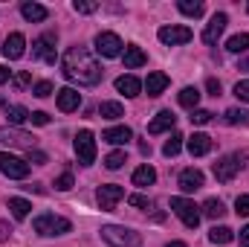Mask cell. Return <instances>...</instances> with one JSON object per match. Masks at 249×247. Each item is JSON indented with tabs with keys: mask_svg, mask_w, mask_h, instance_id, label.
I'll use <instances>...</instances> for the list:
<instances>
[{
	"mask_svg": "<svg viewBox=\"0 0 249 247\" xmlns=\"http://www.w3.org/2000/svg\"><path fill=\"white\" fill-rule=\"evenodd\" d=\"M61 70L70 82H78V84H99V79L105 73L87 47H70L61 59Z\"/></svg>",
	"mask_w": 249,
	"mask_h": 247,
	"instance_id": "obj_1",
	"label": "cell"
},
{
	"mask_svg": "<svg viewBox=\"0 0 249 247\" xmlns=\"http://www.w3.org/2000/svg\"><path fill=\"white\" fill-rule=\"evenodd\" d=\"M102 239L113 247H139L142 245V236H139L136 230H130V227H122V224H107V227H102Z\"/></svg>",
	"mask_w": 249,
	"mask_h": 247,
	"instance_id": "obj_2",
	"label": "cell"
},
{
	"mask_svg": "<svg viewBox=\"0 0 249 247\" xmlns=\"http://www.w3.org/2000/svg\"><path fill=\"white\" fill-rule=\"evenodd\" d=\"M32 230L38 233V236H64V233H70L72 230V224L61 218V215H55V212H41L35 221H32Z\"/></svg>",
	"mask_w": 249,
	"mask_h": 247,
	"instance_id": "obj_3",
	"label": "cell"
},
{
	"mask_svg": "<svg viewBox=\"0 0 249 247\" xmlns=\"http://www.w3.org/2000/svg\"><path fill=\"white\" fill-rule=\"evenodd\" d=\"M171 209H174V215L186 224L188 230H194L197 224H200V206L194 204V201H188L183 195H177V198H171Z\"/></svg>",
	"mask_w": 249,
	"mask_h": 247,
	"instance_id": "obj_4",
	"label": "cell"
},
{
	"mask_svg": "<svg viewBox=\"0 0 249 247\" xmlns=\"http://www.w3.org/2000/svg\"><path fill=\"white\" fill-rule=\"evenodd\" d=\"M75 157H78V163L81 166H93L96 163V137H93V131H78L75 134Z\"/></svg>",
	"mask_w": 249,
	"mask_h": 247,
	"instance_id": "obj_5",
	"label": "cell"
},
{
	"mask_svg": "<svg viewBox=\"0 0 249 247\" xmlns=\"http://www.w3.org/2000/svg\"><path fill=\"white\" fill-rule=\"evenodd\" d=\"M244 160H247V154H226V157H220V160L214 163V178H217L220 184H229V181L241 172Z\"/></svg>",
	"mask_w": 249,
	"mask_h": 247,
	"instance_id": "obj_6",
	"label": "cell"
},
{
	"mask_svg": "<svg viewBox=\"0 0 249 247\" xmlns=\"http://www.w3.org/2000/svg\"><path fill=\"white\" fill-rule=\"evenodd\" d=\"M0 172H3L6 178H12V181H23V178L29 175V163L20 160V157H15V154L0 151Z\"/></svg>",
	"mask_w": 249,
	"mask_h": 247,
	"instance_id": "obj_7",
	"label": "cell"
},
{
	"mask_svg": "<svg viewBox=\"0 0 249 247\" xmlns=\"http://www.w3.org/2000/svg\"><path fill=\"white\" fill-rule=\"evenodd\" d=\"M96 53L105 59H116L122 56V38L116 32H99L96 35Z\"/></svg>",
	"mask_w": 249,
	"mask_h": 247,
	"instance_id": "obj_8",
	"label": "cell"
},
{
	"mask_svg": "<svg viewBox=\"0 0 249 247\" xmlns=\"http://www.w3.org/2000/svg\"><path fill=\"white\" fill-rule=\"evenodd\" d=\"M96 198H99V206H102L105 212H110V209H113V206L124 198V189L119 184H105V186H99Z\"/></svg>",
	"mask_w": 249,
	"mask_h": 247,
	"instance_id": "obj_9",
	"label": "cell"
},
{
	"mask_svg": "<svg viewBox=\"0 0 249 247\" xmlns=\"http://www.w3.org/2000/svg\"><path fill=\"white\" fill-rule=\"evenodd\" d=\"M0 143H6V145H20V148H35V137L32 134H26V131H20V128H0Z\"/></svg>",
	"mask_w": 249,
	"mask_h": 247,
	"instance_id": "obj_10",
	"label": "cell"
},
{
	"mask_svg": "<svg viewBox=\"0 0 249 247\" xmlns=\"http://www.w3.org/2000/svg\"><path fill=\"white\" fill-rule=\"evenodd\" d=\"M32 59H44L47 64H55V35L47 32L32 44Z\"/></svg>",
	"mask_w": 249,
	"mask_h": 247,
	"instance_id": "obj_11",
	"label": "cell"
},
{
	"mask_svg": "<svg viewBox=\"0 0 249 247\" xmlns=\"http://www.w3.org/2000/svg\"><path fill=\"white\" fill-rule=\"evenodd\" d=\"M160 41L168 44V47H180V44H188L191 41V29L188 26H162L160 29Z\"/></svg>",
	"mask_w": 249,
	"mask_h": 247,
	"instance_id": "obj_12",
	"label": "cell"
},
{
	"mask_svg": "<svg viewBox=\"0 0 249 247\" xmlns=\"http://www.w3.org/2000/svg\"><path fill=\"white\" fill-rule=\"evenodd\" d=\"M226 23H229V18H226L223 12H214V15H212V21H209V23H206V29H203V41H206V44H217V38L223 35Z\"/></svg>",
	"mask_w": 249,
	"mask_h": 247,
	"instance_id": "obj_13",
	"label": "cell"
},
{
	"mask_svg": "<svg viewBox=\"0 0 249 247\" xmlns=\"http://www.w3.org/2000/svg\"><path fill=\"white\" fill-rule=\"evenodd\" d=\"M3 56L9 59V62H15V59H23V53H26V38L20 35V32H12L6 41H3Z\"/></svg>",
	"mask_w": 249,
	"mask_h": 247,
	"instance_id": "obj_14",
	"label": "cell"
},
{
	"mask_svg": "<svg viewBox=\"0 0 249 247\" xmlns=\"http://www.w3.org/2000/svg\"><path fill=\"white\" fill-rule=\"evenodd\" d=\"M55 102H58V108H61L64 114L78 111V105H81V93L72 90V87H61V90L55 93Z\"/></svg>",
	"mask_w": 249,
	"mask_h": 247,
	"instance_id": "obj_15",
	"label": "cell"
},
{
	"mask_svg": "<svg viewBox=\"0 0 249 247\" xmlns=\"http://www.w3.org/2000/svg\"><path fill=\"white\" fill-rule=\"evenodd\" d=\"M186 145H188V151H191V157H203V154L212 151V137L209 134H191Z\"/></svg>",
	"mask_w": 249,
	"mask_h": 247,
	"instance_id": "obj_16",
	"label": "cell"
},
{
	"mask_svg": "<svg viewBox=\"0 0 249 247\" xmlns=\"http://www.w3.org/2000/svg\"><path fill=\"white\" fill-rule=\"evenodd\" d=\"M102 140L110 143V145H124V143L133 140V131H130L127 125H116V128H107V131L102 134Z\"/></svg>",
	"mask_w": 249,
	"mask_h": 247,
	"instance_id": "obj_17",
	"label": "cell"
},
{
	"mask_svg": "<svg viewBox=\"0 0 249 247\" xmlns=\"http://www.w3.org/2000/svg\"><path fill=\"white\" fill-rule=\"evenodd\" d=\"M203 186V172L200 169H183L180 172V189L183 192H197Z\"/></svg>",
	"mask_w": 249,
	"mask_h": 247,
	"instance_id": "obj_18",
	"label": "cell"
},
{
	"mask_svg": "<svg viewBox=\"0 0 249 247\" xmlns=\"http://www.w3.org/2000/svg\"><path fill=\"white\" fill-rule=\"evenodd\" d=\"M165 87H168V76H165V73H160V70L148 73V79H145V90H148V96H160Z\"/></svg>",
	"mask_w": 249,
	"mask_h": 247,
	"instance_id": "obj_19",
	"label": "cell"
},
{
	"mask_svg": "<svg viewBox=\"0 0 249 247\" xmlns=\"http://www.w3.org/2000/svg\"><path fill=\"white\" fill-rule=\"evenodd\" d=\"M174 123H177V117H174L171 111H160V114L151 120V125H148V134H162V131L174 128Z\"/></svg>",
	"mask_w": 249,
	"mask_h": 247,
	"instance_id": "obj_20",
	"label": "cell"
},
{
	"mask_svg": "<svg viewBox=\"0 0 249 247\" xmlns=\"http://www.w3.org/2000/svg\"><path fill=\"white\" fill-rule=\"evenodd\" d=\"M116 90H119V93H124L127 99H133V96H139L142 82H139L136 76H119V79H116Z\"/></svg>",
	"mask_w": 249,
	"mask_h": 247,
	"instance_id": "obj_21",
	"label": "cell"
},
{
	"mask_svg": "<svg viewBox=\"0 0 249 247\" xmlns=\"http://www.w3.org/2000/svg\"><path fill=\"white\" fill-rule=\"evenodd\" d=\"M20 15L29 21V23H41V21H47V6H41V3H23L20 6Z\"/></svg>",
	"mask_w": 249,
	"mask_h": 247,
	"instance_id": "obj_22",
	"label": "cell"
},
{
	"mask_svg": "<svg viewBox=\"0 0 249 247\" xmlns=\"http://www.w3.org/2000/svg\"><path fill=\"white\" fill-rule=\"evenodd\" d=\"M122 62H124V70H136V67H142V64L148 62V56H145L139 47H124Z\"/></svg>",
	"mask_w": 249,
	"mask_h": 247,
	"instance_id": "obj_23",
	"label": "cell"
},
{
	"mask_svg": "<svg viewBox=\"0 0 249 247\" xmlns=\"http://www.w3.org/2000/svg\"><path fill=\"white\" fill-rule=\"evenodd\" d=\"M29 117H32V114H29L23 105H6V120H9V125H12V128L29 123Z\"/></svg>",
	"mask_w": 249,
	"mask_h": 247,
	"instance_id": "obj_24",
	"label": "cell"
},
{
	"mask_svg": "<svg viewBox=\"0 0 249 247\" xmlns=\"http://www.w3.org/2000/svg\"><path fill=\"white\" fill-rule=\"evenodd\" d=\"M157 181V172H154V166H139L136 172H133V186H151Z\"/></svg>",
	"mask_w": 249,
	"mask_h": 247,
	"instance_id": "obj_25",
	"label": "cell"
},
{
	"mask_svg": "<svg viewBox=\"0 0 249 247\" xmlns=\"http://www.w3.org/2000/svg\"><path fill=\"white\" fill-rule=\"evenodd\" d=\"M183 140H186V137L174 131V134L165 140V145H162V154H165V157H177V154H180V148H183Z\"/></svg>",
	"mask_w": 249,
	"mask_h": 247,
	"instance_id": "obj_26",
	"label": "cell"
},
{
	"mask_svg": "<svg viewBox=\"0 0 249 247\" xmlns=\"http://www.w3.org/2000/svg\"><path fill=\"white\" fill-rule=\"evenodd\" d=\"M203 215H209V218H223V215H226L223 201H220V198H209V201L203 204Z\"/></svg>",
	"mask_w": 249,
	"mask_h": 247,
	"instance_id": "obj_27",
	"label": "cell"
},
{
	"mask_svg": "<svg viewBox=\"0 0 249 247\" xmlns=\"http://www.w3.org/2000/svg\"><path fill=\"white\" fill-rule=\"evenodd\" d=\"M9 209H12L15 218H26L29 209H32V204H29L26 198H9Z\"/></svg>",
	"mask_w": 249,
	"mask_h": 247,
	"instance_id": "obj_28",
	"label": "cell"
},
{
	"mask_svg": "<svg viewBox=\"0 0 249 247\" xmlns=\"http://www.w3.org/2000/svg\"><path fill=\"white\" fill-rule=\"evenodd\" d=\"M232 239H235V233L229 227H212V233H209V242L212 245H229Z\"/></svg>",
	"mask_w": 249,
	"mask_h": 247,
	"instance_id": "obj_29",
	"label": "cell"
},
{
	"mask_svg": "<svg viewBox=\"0 0 249 247\" xmlns=\"http://www.w3.org/2000/svg\"><path fill=\"white\" fill-rule=\"evenodd\" d=\"M99 114H102L105 120H119V117H124V108L119 102H102V105H99Z\"/></svg>",
	"mask_w": 249,
	"mask_h": 247,
	"instance_id": "obj_30",
	"label": "cell"
},
{
	"mask_svg": "<svg viewBox=\"0 0 249 247\" xmlns=\"http://www.w3.org/2000/svg\"><path fill=\"white\" fill-rule=\"evenodd\" d=\"M226 50H229V53H247V50H249V35H247V32L232 35V38L226 41Z\"/></svg>",
	"mask_w": 249,
	"mask_h": 247,
	"instance_id": "obj_31",
	"label": "cell"
},
{
	"mask_svg": "<svg viewBox=\"0 0 249 247\" xmlns=\"http://www.w3.org/2000/svg\"><path fill=\"white\" fill-rule=\"evenodd\" d=\"M197 102H200V90H197V87H183V90H180V105H183V108H191V111H194Z\"/></svg>",
	"mask_w": 249,
	"mask_h": 247,
	"instance_id": "obj_32",
	"label": "cell"
},
{
	"mask_svg": "<svg viewBox=\"0 0 249 247\" xmlns=\"http://www.w3.org/2000/svg\"><path fill=\"white\" fill-rule=\"evenodd\" d=\"M177 9H180L183 15H188V18H200V15H203V3H200V0H180Z\"/></svg>",
	"mask_w": 249,
	"mask_h": 247,
	"instance_id": "obj_33",
	"label": "cell"
},
{
	"mask_svg": "<svg viewBox=\"0 0 249 247\" xmlns=\"http://www.w3.org/2000/svg\"><path fill=\"white\" fill-rule=\"evenodd\" d=\"M124 163H127V157H124V151H110V154L105 157V166H107L110 172H116V169H122Z\"/></svg>",
	"mask_w": 249,
	"mask_h": 247,
	"instance_id": "obj_34",
	"label": "cell"
},
{
	"mask_svg": "<svg viewBox=\"0 0 249 247\" xmlns=\"http://www.w3.org/2000/svg\"><path fill=\"white\" fill-rule=\"evenodd\" d=\"M226 123H229V125H249V111L229 108V111H226Z\"/></svg>",
	"mask_w": 249,
	"mask_h": 247,
	"instance_id": "obj_35",
	"label": "cell"
},
{
	"mask_svg": "<svg viewBox=\"0 0 249 247\" xmlns=\"http://www.w3.org/2000/svg\"><path fill=\"white\" fill-rule=\"evenodd\" d=\"M209 120H212V111H206V108H194L191 111V123L194 125H206Z\"/></svg>",
	"mask_w": 249,
	"mask_h": 247,
	"instance_id": "obj_36",
	"label": "cell"
},
{
	"mask_svg": "<svg viewBox=\"0 0 249 247\" xmlns=\"http://www.w3.org/2000/svg\"><path fill=\"white\" fill-rule=\"evenodd\" d=\"M72 9H75V12H81V15H90V12H96L99 6H96L93 0H75V3H72Z\"/></svg>",
	"mask_w": 249,
	"mask_h": 247,
	"instance_id": "obj_37",
	"label": "cell"
},
{
	"mask_svg": "<svg viewBox=\"0 0 249 247\" xmlns=\"http://www.w3.org/2000/svg\"><path fill=\"white\" fill-rule=\"evenodd\" d=\"M235 212L244 215V218H249V195H238V201H235Z\"/></svg>",
	"mask_w": 249,
	"mask_h": 247,
	"instance_id": "obj_38",
	"label": "cell"
},
{
	"mask_svg": "<svg viewBox=\"0 0 249 247\" xmlns=\"http://www.w3.org/2000/svg\"><path fill=\"white\" fill-rule=\"evenodd\" d=\"M32 93H35L38 99H47V96L53 93V84H50V82H38V84L32 87Z\"/></svg>",
	"mask_w": 249,
	"mask_h": 247,
	"instance_id": "obj_39",
	"label": "cell"
},
{
	"mask_svg": "<svg viewBox=\"0 0 249 247\" xmlns=\"http://www.w3.org/2000/svg\"><path fill=\"white\" fill-rule=\"evenodd\" d=\"M127 201H130V206H139V209H151V198H145V195H130Z\"/></svg>",
	"mask_w": 249,
	"mask_h": 247,
	"instance_id": "obj_40",
	"label": "cell"
},
{
	"mask_svg": "<svg viewBox=\"0 0 249 247\" xmlns=\"http://www.w3.org/2000/svg\"><path fill=\"white\" fill-rule=\"evenodd\" d=\"M235 96H238L241 102H249V79H247V82H238V84H235Z\"/></svg>",
	"mask_w": 249,
	"mask_h": 247,
	"instance_id": "obj_41",
	"label": "cell"
},
{
	"mask_svg": "<svg viewBox=\"0 0 249 247\" xmlns=\"http://www.w3.org/2000/svg\"><path fill=\"white\" fill-rule=\"evenodd\" d=\"M55 189H58V192H67V189H72V175H70V172H64L61 178L55 181Z\"/></svg>",
	"mask_w": 249,
	"mask_h": 247,
	"instance_id": "obj_42",
	"label": "cell"
},
{
	"mask_svg": "<svg viewBox=\"0 0 249 247\" xmlns=\"http://www.w3.org/2000/svg\"><path fill=\"white\" fill-rule=\"evenodd\" d=\"M15 87H26L29 82H32V76H29V70H20V73H15Z\"/></svg>",
	"mask_w": 249,
	"mask_h": 247,
	"instance_id": "obj_43",
	"label": "cell"
},
{
	"mask_svg": "<svg viewBox=\"0 0 249 247\" xmlns=\"http://www.w3.org/2000/svg\"><path fill=\"white\" fill-rule=\"evenodd\" d=\"M29 123H35V125H47V123H50V114H44V111H35V114L29 117Z\"/></svg>",
	"mask_w": 249,
	"mask_h": 247,
	"instance_id": "obj_44",
	"label": "cell"
},
{
	"mask_svg": "<svg viewBox=\"0 0 249 247\" xmlns=\"http://www.w3.org/2000/svg\"><path fill=\"white\" fill-rule=\"evenodd\" d=\"M29 163L44 166V163H47V154H44V151H29Z\"/></svg>",
	"mask_w": 249,
	"mask_h": 247,
	"instance_id": "obj_45",
	"label": "cell"
},
{
	"mask_svg": "<svg viewBox=\"0 0 249 247\" xmlns=\"http://www.w3.org/2000/svg\"><path fill=\"white\" fill-rule=\"evenodd\" d=\"M209 93L212 96H220V82L217 79H209Z\"/></svg>",
	"mask_w": 249,
	"mask_h": 247,
	"instance_id": "obj_46",
	"label": "cell"
},
{
	"mask_svg": "<svg viewBox=\"0 0 249 247\" xmlns=\"http://www.w3.org/2000/svg\"><path fill=\"white\" fill-rule=\"evenodd\" d=\"M9 236H12V227H9L6 221H0V242H6Z\"/></svg>",
	"mask_w": 249,
	"mask_h": 247,
	"instance_id": "obj_47",
	"label": "cell"
},
{
	"mask_svg": "<svg viewBox=\"0 0 249 247\" xmlns=\"http://www.w3.org/2000/svg\"><path fill=\"white\" fill-rule=\"evenodd\" d=\"M9 79H12V70H9V67H3V64H0V84H6V82H9Z\"/></svg>",
	"mask_w": 249,
	"mask_h": 247,
	"instance_id": "obj_48",
	"label": "cell"
},
{
	"mask_svg": "<svg viewBox=\"0 0 249 247\" xmlns=\"http://www.w3.org/2000/svg\"><path fill=\"white\" fill-rule=\"evenodd\" d=\"M241 247H249V227L241 230Z\"/></svg>",
	"mask_w": 249,
	"mask_h": 247,
	"instance_id": "obj_49",
	"label": "cell"
},
{
	"mask_svg": "<svg viewBox=\"0 0 249 247\" xmlns=\"http://www.w3.org/2000/svg\"><path fill=\"white\" fill-rule=\"evenodd\" d=\"M165 247H188L186 242H171V245H165Z\"/></svg>",
	"mask_w": 249,
	"mask_h": 247,
	"instance_id": "obj_50",
	"label": "cell"
},
{
	"mask_svg": "<svg viewBox=\"0 0 249 247\" xmlns=\"http://www.w3.org/2000/svg\"><path fill=\"white\" fill-rule=\"evenodd\" d=\"M0 108H3V96H0Z\"/></svg>",
	"mask_w": 249,
	"mask_h": 247,
	"instance_id": "obj_51",
	"label": "cell"
},
{
	"mask_svg": "<svg viewBox=\"0 0 249 247\" xmlns=\"http://www.w3.org/2000/svg\"><path fill=\"white\" fill-rule=\"evenodd\" d=\"M247 9H249V6H247Z\"/></svg>",
	"mask_w": 249,
	"mask_h": 247,
	"instance_id": "obj_52",
	"label": "cell"
}]
</instances>
